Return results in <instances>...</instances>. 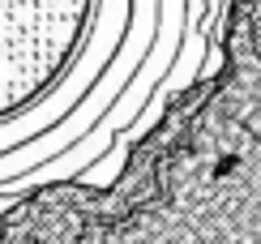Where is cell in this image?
I'll return each mask as SVG.
<instances>
[{
	"label": "cell",
	"instance_id": "6da1fadb",
	"mask_svg": "<svg viewBox=\"0 0 261 244\" xmlns=\"http://www.w3.org/2000/svg\"><path fill=\"white\" fill-rule=\"evenodd\" d=\"M0 244H261V86L189 82L107 184L60 176L0 206Z\"/></svg>",
	"mask_w": 261,
	"mask_h": 244
},
{
	"label": "cell",
	"instance_id": "7a4b0ae2",
	"mask_svg": "<svg viewBox=\"0 0 261 244\" xmlns=\"http://www.w3.org/2000/svg\"><path fill=\"white\" fill-rule=\"evenodd\" d=\"M94 30V0H0V125L56 94Z\"/></svg>",
	"mask_w": 261,
	"mask_h": 244
}]
</instances>
